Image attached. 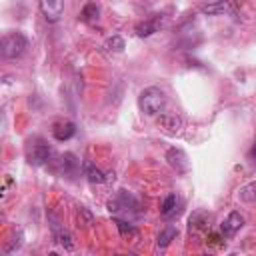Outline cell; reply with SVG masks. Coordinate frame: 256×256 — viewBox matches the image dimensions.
<instances>
[{"label": "cell", "mask_w": 256, "mask_h": 256, "mask_svg": "<svg viewBox=\"0 0 256 256\" xmlns=\"http://www.w3.org/2000/svg\"><path fill=\"white\" fill-rule=\"evenodd\" d=\"M138 106H140V110H142L144 114L156 116V114H160V112L164 110V106H166V96H164V92H162L160 88H156V86L144 88V90L140 92V96H138Z\"/></svg>", "instance_id": "obj_1"}, {"label": "cell", "mask_w": 256, "mask_h": 256, "mask_svg": "<svg viewBox=\"0 0 256 256\" xmlns=\"http://www.w3.org/2000/svg\"><path fill=\"white\" fill-rule=\"evenodd\" d=\"M28 48V40L22 32H10L2 38V56L4 58H20Z\"/></svg>", "instance_id": "obj_2"}, {"label": "cell", "mask_w": 256, "mask_h": 256, "mask_svg": "<svg viewBox=\"0 0 256 256\" xmlns=\"http://www.w3.org/2000/svg\"><path fill=\"white\" fill-rule=\"evenodd\" d=\"M50 154H52V148L48 146V142L42 140V138H36L34 144L28 150V160L34 166H42V164H46L50 160Z\"/></svg>", "instance_id": "obj_3"}, {"label": "cell", "mask_w": 256, "mask_h": 256, "mask_svg": "<svg viewBox=\"0 0 256 256\" xmlns=\"http://www.w3.org/2000/svg\"><path fill=\"white\" fill-rule=\"evenodd\" d=\"M108 210L110 212H128V210H138V200L126 192V190H120L110 202H108Z\"/></svg>", "instance_id": "obj_4"}, {"label": "cell", "mask_w": 256, "mask_h": 256, "mask_svg": "<svg viewBox=\"0 0 256 256\" xmlns=\"http://www.w3.org/2000/svg\"><path fill=\"white\" fill-rule=\"evenodd\" d=\"M40 10L48 22H58L64 14V0H40Z\"/></svg>", "instance_id": "obj_5"}, {"label": "cell", "mask_w": 256, "mask_h": 256, "mask_svg": "<svg viewBox=\"0 0 256 256\" xmlns=\"http://www.w3.org/2000/svg\"><path fill=\"white\" fill-rule=\"evenodd\" d=\"M166 160H168V164H170L176 172H188V168H190L188 158H186V154H184L180 148H170V150L166 152Z\"/></svg>", "instance_id": "obj_6"}, {"label": "cell", "mask_w": 256, "mask_h": 256, "mask_svg": "<svg viewBox=\"0 0 256 256\" xmlns=\"http://www.w3.org/2000/svg\"><path fill=\"white\" fill-rule=\"evenodd\" d=\"M242 226H244V218L240 216V212H230V214H228V218L222 222L220 232H222V236L230 238V236H234Z\"/></svg>", "instance_id": "obj_7"}, {"label": "cell", "mask_w": 256, "mask_h": 256, "mask_svg": "<svg viewBox=\"0 0 256 256\" xmlns=\"http://www.w3.org/2000/svg\"><path fill=\"white\" fill-rule=\"evenodd\" d=\"M74 134H76V126H74V122H70V120H58V122H54L52 136H54L58 142L70 140Z\"/></svg>", "instance_id": "obj_8"}, {"label": "cell", "mask_w": 256, "mask_h": 256, "mask_svg": "<svg viewBox=\"0 0 256 256\" xmlns=\"http://www.w3.org/2000/svg\"><path fill=\"white\" fill-rule=\"evenodd\" d=\"M210 220H212V216H210L208 212L198 210V212H194V214L190 216L188 228H190V232H192V230H194V232H208V230H210Z\"/></svg>", "instance_id": "obj_9"}, {"label": "cell", "mask_w": 256, "mask_h": 256, "mask_svg": "<svg viewBox=\"0 0 256 256\" xmlns=\"http://www.w3.org/2000/svg\"><path fill=\"white\" fill-rule=\"evenodd\" d=\"M158 124L168 132V134H178L182 130V118L176 114H160Z\"/></svg>", "instance_id": "obj_10"}, {"label": "cell", "mask_w": 256, "mask_h": 256, "mask_svg": "<svg viewBox=\"0 0 256 256\" xmlns=\"http://www.w3.org/2000/svg\"><path fill=\"white\" fill-rule=\"evenodd\" d=\"M82 172H84V176H86V180L90 184H102V182H106V174L100 168H96L90 160H84L82 162Z\"/></svg>", "instance_id": "obj_11"}, {"label": "cell", "mask_w": 256, "mask_h": 256, "mask_svg": "<svg viewBox=\"0 0 256 256\" xmlns=\"http://www.w3.org/2000/svg\"><path fill=\"white\" fill-rule=\"evenodd\" d=\"M230 12H232V4H230V0H216V2H212V4L202 6V14H208V16L230 14Z\"/></svg>", "instance_id": "obj_12"}, {"label": "cell", "mask_w": 256, "mask_h": 256, "mask_svg": "<svg viewBox=\"0 0 256 256\" xmlns=\"http://www.w3.org/2000/svg\"><path fill=\"white\" fill-rule=\"evenodd\" d=\"M52 234H54V240H56L64 250H74L72 236H70L66 230H62V228L58 226V222H54V224H52Z\"/></svg>", "instance_id": "obj_13"}, {"label": "cell", "mask_w": 256, "mask_h": 256, "mask_svg": "<svg viewBox=\"0 0 256 256\" xmlns=\"http://www.w3.org/2000/svg\"><path fill=\"white\" fill-rule=\"evenodd\" d=\"M60 168L64 174H74L78 168H80V162L76 160V156L72 152H66L60 156Z\"/></svg>", "instance_id": "obj_14"}, {"label": "cell", "mask_w": 256, "mask_h": 256, "mask_svg": "<svg viewBox=\"0 0 256 256\" xmlns=\"http://www.w3.org/2000/svg\"><path fill=\"white\" fill-rule=\"evenodd\" d=\"M178 236V230H176V226H172V224H168V226H164L162 230H160V234H158V246L160 248H166L174 238Z\"/></svg>", "instance_id": "obj_15"}, {"label": "cell", "mask_w": 256, "mask_h": 256, "mask_svg": "<svg viewBox=\"0 0 256 256\" xmlns=\"http://www.w3.org/2000/svg\"><path fill=\"white\" fill-rule=\"evenodd\" d=\"M176 210H178V198H176V194H168V196L162 200L160 212H162V216L170 218V216L176 214Z\"/></svg>", "instance_id": "obj_16"}, {"label": "cell", "mask_w": 256, "mask_h": 256, "mask_svg": "<svg viewBox=\"0 0 256 256\" xmlns=\"http://www.w3.org/2000/svg\"><path fill=\"white\" fill-rule=\"evenodd\" d=\"M98 16H100V8H98L96 2H88V4L82 8V14H80V18H82L84 22H88V24H94V22L98 20Z\"/></svg>", "instance_id": "obj_17"}, {"label": "cell", "mask_w": 256, "mask_h": 256, "mask_svg": "<svg viewBox=\"0 0 256 256\" xmlns=\"http://www.w3.org/2000/svg\"><path fill=\"white\" fill-rule=\"evenodd\" d=\"M136 34L140 36V38H146V36H150V34H154L156 30H158V18H152V20H146V22H140V24H136Z\"/></svg>", "instance_id": "obj_18"}, {"label": "cell", "mask_w": 256, "mask_h": 256, "mask_svg": "<svg viewBox=\"0 0 256 256\" xmlns=\"http://www.w3.org/2000/svg\"><path fill=\"white\" fill-rule=\"evenodd\" d=\"M238 196H240V200H244V202H254V200H256V182H250V184L242 186L240 192H238Z\"/></svg>", "instance_id": "obj_19"}, {"label": "cell", "mask_w": 256, "mask_h": 256, "mask_svg": "<svg viewBox=\"0 0 256 256\" xmlns=\"http://www.w3.org/2000/svg\"><path fill=\"white\" fill-rule=\"evenodd\" d=\"M104 48H106L108 52H122V50H124V40H122L120 36H112V38H108V40L104 42Z\"/></svg>", "instance_id": "obj_20"}, {"label": "cell", "mask_w": 256, "mask_h": 256, "mask_svg": "<svg viewBox=\"0 0 256 256\" xmlns=\"http://www.w3.org/2000/svg\"><path fill=\"white\" fill-rule=\"evenodd\" d=\"M116 226H118V230H120L122 236H132V234H136V228H134L132 224L124 222V220H116Z\"/></svg>", "instance_id": "obj_21"}, {"label": "cell", "mask_w": 256, "mask_h": 256, "mask_svg": "<svg viewBox=\"0 0 256 256\" xmlns=\"http://www.w3.org/2000/svg\"><path fill=\"white\" fill-rule=\"evenodd\" d=\"M250 156L256 160V142H254V146H252V150H250Z\"/></svg>", "instance_id": "obj_22"}]
</instances>
